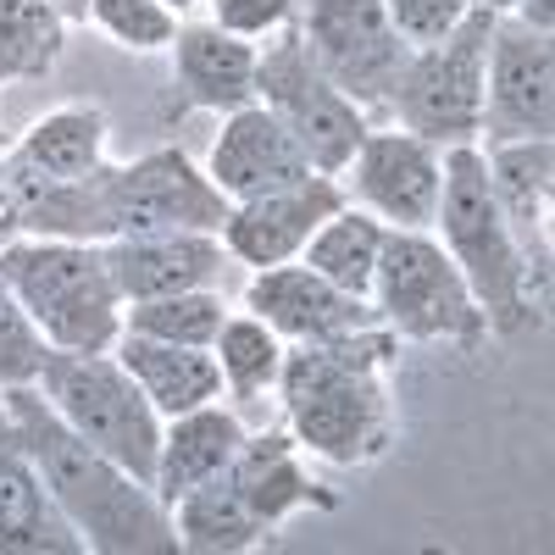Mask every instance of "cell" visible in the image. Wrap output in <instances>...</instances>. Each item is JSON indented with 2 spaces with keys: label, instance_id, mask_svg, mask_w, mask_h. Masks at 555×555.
<instances>
[{
  "label": "cell",
  "instance_id": "6da1fadb",
  "mask_svg": "<svg viewBox=\"0 0 555 555\" xmlns=\"http://www.w3.org/2000/svg\"><path fill=\"white\" fill-rule=\"evenodd\" d=\"M395 361L400 339L384 322H366L356 334L328 345H289L278 400H284V428L295 444L328 467H373L395 444Z\"/></svg>",
  "mask_w": 555,
  "mask_h": 555
},
{
  "label": "cell",
  "instance_id": "7a4b0ae2",
  "mask_svg": "<svg viewBox=\"0 0 555 555\" xmlns=\"http://www.w3.org/2000/svg\"><path fill=\"white\" fill-rule=\"evenodd\" d=\"M7 416L23 434L44 489L62 505V517L83 539V550H95V555H172L178 550L172 512L156 500V489L139 483L128 467H117L89 439H78L44 405L39 384L7 389Z\"/></svg>",
  "mask_w": 555,
  "mask_h": 555
},
{
  "label": "cell",
  "instance_id": "3957f363",
  "mask_svg": "<svg viewBox=\"0 0 555 555\" xmlns=\"http://www.w3.org/2000/svg\"><path fill=\"white\" fill-rule=\"evenodd\" d=\"M439 245L461 267L473 300L489 317V334H522L539 322L550 284L533 272L522 245L512 240L494 195H489V172L478 145H455L444 151V190H439Z\"/></svg>",
  "mask_w": 555,
  "mask_h": 555
},
{
  "label": "cell",
  "instance_id": "277c9868",
  "mask_svg": "<svg viewBox=\"0 0 555 555\" xmlns=\"http://www.w3.org/2000/svg\"><path fill=\"white\" fill-rule=\"evenodd\" d=\"M0 278L51 350H112L122 339V295L101 245L17 234L0 245Z\"/></svg>",
  "mask_w": 555,
  "mask_h": 555
},
{
  "label": "cell",
  "instance_id": "5b68a950",
  "mask_svg": "<svg viewBox=\"0 0 555 555\" xmlns=\"http://www.w3.org/2000/svg\"><path fill=\"white\" fill-rule=\"evenodd\" d=\"M366 300L400 345H450L461 356L489 345L483 306L428 228H389Z\"/></svg>",
  "mask_w": 555,
  "mask_h": 555
},
{
  "label": "cell",
  "instance_id": "8992f818",
  "mask_svg": "<svg viewBox=\"0 0 555 555\" xmlns=\"http://www.w3.org/2000/svg\"><path fill=\"white\" fill-rule=\"evenodd\" d=\"M39 395L78 439L112 455L139 483H156L162 411L133 384L117 350H51L39 373Z\"/></svg>",
  "mask_w": 555,
  "mask_h": 555
},
{
  "label": "cell",
  "instance_id": "52a82bcc",
  "mask_svg": "<svg viewBox=\"0 0 555 555\" xmlns=\"http://www.w3.org/2000/svg\"><path fill=\"white\" fill-rule=\"evenodd\" d=\"M489 34H494V12L473 7L455 34H444L439 44H423V51L405 56V67L395 78V95H389V112L400 117L405 133L428 139L439 151L478 145Z\"/></svg>",
  "mask_w": 555,
  "mask_h": 555
},
{
  "label": "cell",
  "instance_id": "ba28073f",
  "mask_svg": "<svg viewBox=\"0 0 555 555\" xmlns=\"http://www.w3.org/2000/svg\"><path fill=\"white\" fill-rule=\"evenodd\" d=\"M256 101L284 122V133L322 178H339L366 139V112L311 62L295 23L278 28L267 51H256Z\"/></svg>",
  "mask_w": 555,
  "mask_h": 555
},
{
  "label": "cell",
  "instance_id": "9c48e42d",
  "mask_svg": "<svg viewBox=\"0 0 555 555\" xmlns=\"http://www.w3.org/2000/svg\"><path fill=\"white\" fill-rule=\"evenodd\" d=\"M295 28L306 39L311 62L328 73L361 112L389 106L411 44L395 34L384 0H306Z\"/></svg>",
  "mask_w": 555,
  "mask_h": 555
},
{
  "label": "cell",
  "instance_id": "30bf717a",
  "mask_svg": "<svg viewBox=\"0 0 555 555\" xmlns=\"http://www.w3.org/2000/svg\"><path fill=\"white\" fill-rule=\"evenodd\" d=\"M228 201L217 183L206 178V167L178 151V145H156L133 162H117V183H112V211H117V234H217Z\"/></svg>",
  "mask_w": 555,
  "mask_h": 555
},
{
  "label": "cell",
  "instance_id": "8fae6325",
  "mask_svg": "<svg viewBox=\"0 0 555 555\" xmlns=\"http://www.w3.org/2000/svg\"><path fill=\"white\" fill-rule=\"evenodd\" d=\"M550 133H555V51H550V34H539L517 17H494L478 139L512 145V139H550Z\"/></svg>",
  "mask_w": 555,
  "mask_h": 555
},
{
  "label": "cell",
  "instance_id": "7c38bea8",
  "mask_svg": "<svg viewBox=\"0 0 555 555\" xmlns=\"http://www.w3.org/2000/svg\"><path fill=\"white\" fill-rule=\"evenodd\" d=\"M339 183L361 211H373L389 228H434L439 190H444V151L405 128H389V133L366 128Z\"/></svg>",
  "mask_w": 555,
  "mask_h": 555
},
{
  "label": "cell",
  "instance_id": "4fadbf2b",
  "mask_svg": "<svg viewBox=\"0 0 555 555\" xmlns=\"http://www.w3.org/2000/svg\"><path fill=\"white\" fill-rule=\"evenodd\" d=\"M345 183L339 178H300L289 190H272V195H256V201H234L217 228V240L228 250V261L240 267H278V261H300L306 240L328 222L339 206H345Z\"/></svg>",
  "mask_w": 555,
  "mask_h": 555
},
{
  "label": "cell",
  "instance_id": "5bb4252c",
  "mask_svg": "<svg viewBox=\"0 0 555 555\" xmlns=\"http://www.w3.org/2000/svg\"><path fill=\"white\" fill-rule=\"evenodd\" d=\"M245 311H256L284 345H328L339 334H356L366 322H378L373 300L328 284L306 261H278V267L250 272Z\"/></svg>",
  "mask_w": 555,
  "mask_h": 555
},
{
  "label": "cell",
  "instance_id": "9a60e30c",
  "mask_svg": "<svg viewBox=\"0 0 555 555\" xmlns=\"http://www.w3.org/2000/svg\"><path fill=\"white\" fill-rule=\"evenodd\" d=\"M206 178L228 201H256V195L289 190V183L311 178V162L284 133V122L261 101H250V106L222 117V128L211 139V156H206Z\"/></svg>",
  "mask_w": 555,
  "mask_h": 555
},
{
  "label": "cell",
  "instance_id": "2e32d148",
  "mask_svg": "<svg viewBox=\"0 0 555 555\" xmlns=\"http://www.w3.org/2000/svg\"><path fill=\"white\" fill-rule=\"evenodd\" d=\"M228 483L234 494L256 512L261 528H284L289 517L300 512H339V494L328 483H317L306 473V450L295 444L289 428H261V434H245L240 455L228 461Z\"/></svg>",
  "mask_w": 555,
  "mask_h": 555
},
{
  "label": "cell",
  "instance_id": "e0dca14e",
  "mask_svg": "<svg viewBox=\"0 0 555 555\" xmlns=\"http://www.w3.org/2000/svg\"><path fill=\"white\" fill-rule=\"evenodd\" d=\"M101 250L117 278L122 306L183 295V289H217L228 272V250L217 234H128V240H106Z\"/></svg>",
  "mask_w": 555,
  "mask_h": 555
},
{
  "label": "cell",
  "instance_id": "ac0fdd59",
  "mask_svg": "<svg viewBox=\"0 0 555 555\" xmlns=\"http://www.w3.org/2000/svg\"><path fill=\"white\" fill-rule=\"evenodd\" d=\"M483 172H489V195L512 228V240L522 245V256L533 261V272L550 284V256H555V228H550V206H555V145L550 139H512V145H489L483 151Z\"/></svg>",
  "mask_w": 555,
  "mask_h": 555
},
{
  "label": "cell",
  "instance_id": "d6986e66",
  "mask_svg": "<svg viewBox=\"0 0 555 555\" xmlns=\"http://www.w3.org/2000/svg\"><path fill=\"white\" fill-rule=\"evenodd\" d=\"M0 555H83V539L44 489L12 416L0 428Z\"/></svg>",
  "mask_w": 555,
  "mask_h": 555
},
{
  "label": "cell",
  "instance_id": "ffe728a7",
  "mask_svg": "<svg viewBox=\"0 0 555 555\" xmlns=\"http://www.w3.org/2000/svg\"><path fill=\"white\" fill-rule=\"evenodd\" d=\"M172 83L195 112H240L256 101V44L217 23H178Z\"/></svg>",
  "mask_w": 555,
  "mask_h": 555
},
{
  "label": "cell",
  "instance_id": "44dd1931",
  "mask_svg": "<svg viewBox=\"0 0 555 555\" xmlns=\"http://www.w3.org/2000/svg\"><path fill=\"white\" fill-rule=\"evenodd\" d=\"M12 183H67V178H89L95 167H106V112L101 106H56L34 117L17 145L7 151Z\"/></svg>",
  "mask_w": 555,
  "mask_h": 555
},
{
  "label": "cell",
  "instance_id": "7402d4cb",
  "mask_svg": "<svg viewBox=\"0 0 555 555\" xmlns=\"http://www.w3.org/2000/svg\"><path fill=\"white\" fill-rule=\"evenodd\" d=\"M245 444V423L222 400L211 405H195L183 416H167L162 423V455H156V500L172 505L178 494H190L211 478L228 473V461L240 455Z\"/></svg>",
  "mask_w": 555,
  "mask_h": 555
},
{
  "label": "cell",
  "instance_id": "603a6c76",
  "mask_svg": "<svg viewBox=\"0 0 555 555\" xmlns=\"http://www.w3.org/2000/svg\"><path fill=\"white\" fill-rule=\"evenodd\" d=\"M112 183H117V162L95 167L89 178H67V183H12L17 190V234L106 245L117 234Z\"/></svg>",
  "mask_w": 555,
  "mask_h": 555
},
{
  "label": "cell",
  "instance_id": "cb8c5ba5",
  "mask_svg": "<svg viewBox=\"0 0 555 555\" xmlns=\"http://www.w3.org/2000/svg\"><path fill=\"white\" fill-rule=\"evenodd\" d=\"M112 350L133 373V384L145 389V400L162 411V423H167V416L195 411V405L222 400V373H217V356L211 350L162 345V339H145V334H122Z\"/></svg>",
  "mask_w": 555,
  "mask_h": 555
},
{
  "label": "cell",
  "instance_id": "d4e9b609",
  "mask_svg": "<svg viewBox=\"0 0 555 555\" xmlns=\"http://www.w3.org/2000/svg\"><path fill=\"white\" fill-rule=\"evenodd\" d=\"M167 512H172L178 550H190V555H245V550L272 544V528L256 522V512L234 494L228 478H211L190 494H178Z\"/></svg>",
  "mask_w": 555,
  "mask_h": 555
},
{
  "label": "cell",
  "instance_id": "484cf974",
  "mask_svg": "<svg viewBox=\"0 0 555 555\" xmlns=\"http://www.w3.org/2000/svg\"><path fill=\"white\" fill-rule=\"evenodd\" d=\"M384 234H389V222H378L373 211H361L356 201H345L306 240L300 261L311 272H322L328 284H339L350 295H366V289H373V272H378V256H384Z\"/></svg>",
  "mask_w": 555,
  "mask_h": 555
},
{
  "label": "cell",
  "instance_id": "4316f807",
  "mask_svg": "<svg viewBox=\"0 0 555 555\" xmlns=\"http://www.w3.org/2000/svg\"><path fill=\"white\" fill-rule=\"evenodd\" d=\"M284 339H278L256 311H228L222 328L211 339L222 389L234 395L240 405H256L267 389H278V373H284Z\"/></svg>",
  "mask_w": 555,
  "mask_h": 555
},
{
  "label": "cell",
  "instance_id": "83f0119b",
  "mask_svg": "<svg viewBox=\"0 0 555 555\" xmlns=\"http://www.w3.org/2000/svg\"><path fill=\"white\" fill-rule=\"evenodd\" d=\"M67 51V17L51 0H0V83L51 78Z\"/></svg>",
  "mask_w": 555,
  "mask_h": 555
},
{
  "label": "cell",
  "instance_id": "f1b7e54d",
  "mask_svg": "<svg viewBox=\"0 0 555 555\" xmlns=\"http://www.w3.org/2000/svg\"><path fill=\"white\" fill-rule=\"evenodd\" d=\"M222 317H228L222 289H183V295H162V300H133V306H122V334H145V339H162V345L211 350Z\"/></svg>",
  "mask_w": 555,
  "mask_h": 555
},
{
  "label": "cell",
  "instance_id": "f546056e",
  "mask_svg": "<svg viewBox=\"0 0 555 555\" xmlns=\"http://www.w3.org/2000/svg\"><path fill=\"white\" fill-rule=\"evenodd\" d=\"M89 23L117 51H133V56L172 51V39H178V12H167L162 0H89Z\"/></svg>",
  "mask_w": 555,
  "mask_h": 555
},
{
  "label": "cell",
  "instance_id": "4dcf8cb0",
  "mask_svg": "<svg viewBox=\"0 0 555 555\" xmlns=\"http://www.w3.org/2000/svg\"><path fill=\"white\" fill-rule=\"evenodd\" d=\"M44 356H51V345H44L39 322L23 311V300L12 295V284L0 278V389L39 384Z\"/></svg>",
  "mask_w": 555,
  "mask_h": 555
},
{
  "label": "cell",
  "instance_id": "1f68e13d",
  "mask_svg": "<svg viewBox=\"0 0 555 555\" xmlns=\"http://www.w3.org/2000/svg\"><path fill=\"white\" fill-rule=\"evenodd\" d=\"M384 12L411 51H423V44H439L444 34L461 28V17L473 12V0H384Z\"/></svg>",
  "mask_w": 555,
  "mask_h": 555
},
{
  "label": "cell",
  "instance_id": "d6a6232c",
  "mask_svg": "<svg viewBox=\"0 0 555 555\" xmlns=\"http://www.w3.org/2000/svg\"><path fill=\"white\" fill-rule=\"evenodd\" d=\"M206 7H211L217 28L256 44V39H272L278 28H289L295 12H300V0H206Z\"/></svg>",
  "mask_w": 555,
  "mask_h": 555
},
{
  "label": "cell",
  "instance_id": "836d02e7",
  "mask_svg": "<svg viewBox=\"0 0 555 555\" xmlns=\"http://www.w3.org/2000/svg\"><path fill=\"white\" fill-rule=\"evenodd\" d=\"M17 240V190H12V167L7 151H0V245Z\"/></svg>",
  "mask_w": 555,
  "mask_h": 555
},
{
  "label": "cell",
  "instance_id": "e575fe53",
  "mask_svg": "<svg viewBox=\"0 0 555 555\" xmlns=\"http://www.w3.org/2000/svg\"><path fill=\"white\" fill-rule=\"evenodd\" d=\"M51 7H56L67 23H89V0H51Z\"/></svg>",
  "mask_w": 555,
  "mask_h": 555
},
{
  "label": "cell",
  "instance_id": "d590c367",
  "mask_svg": "<svg viewBox=\"0 0 555 555\" xmlns=\"http://www.w3.org/2000/svg\"><path fill=\"white\" fill-rule=\"evenodd\" d=\"M473 7H483V12H494V17H505V12H517V0H473Z\"/></svg>",
  "mask_w": 555,
  "mask_h": 555
},
{
  "label": "cell",
  "instance_id": "8d00e7d4",
  "mask_svg": "<svg viewBox=\"0 0 555 555\" xmlns=\"http://www.w3.org/2000/svg\"><path fill=\"white\" fill-rule=\"evenodd\" d=\"M162 7H167V12H178V17H183V12H190V7H201V0H162Z\"/></svg>",
  "mask_w": 555,
  "mask_h": 555
},
{
  "label": "cell",
  "instance_id": "74e56055",
  "mask_svg": "<svg viewBox=\"0 0 555 555\" xmlns=\"http://www.w3.org/2000/svg\"><path fill=\"white\" fill-rule=\"evenodd\" d=\"M0 428H7V389H0Z\"/></svg>",
  "mask_w": 555,
  "mask_h": 555
}]
</instances>
